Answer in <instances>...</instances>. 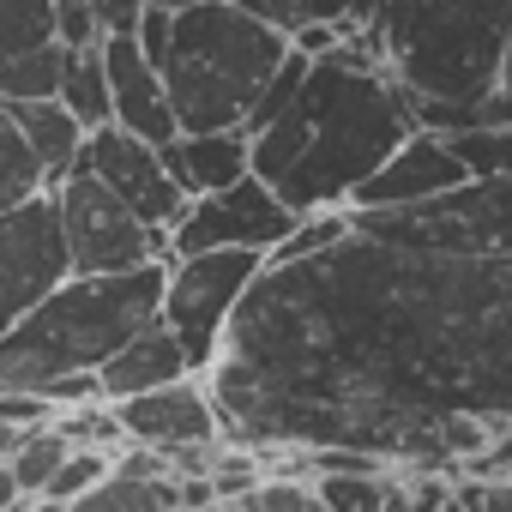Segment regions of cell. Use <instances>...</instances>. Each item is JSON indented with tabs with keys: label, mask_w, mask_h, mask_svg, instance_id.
<instances>
[{
	"label": "cell",
	"mask_w": 512,
	"mask_h": 512,
	"mask_svg": "<svg viewBox=\"0 0 512 512\" xmlns=\"http://www.w3.org/2000/svg\"><path fill=\"white\" fill-rule=\"evenodd\" d=\"M416 109L482 103L500 91L512 49V0H380L356 31Z\"/></svg>",
	"instance_id": "obj_4"
},
{
	"label": "cell",
	"mask_w": 512,
	"mask_h": 512,
	"mask_svg": "<svg viewBox=\"0 0 512 512\" xmlns=\"http://www.w3.org/2000/svg\"><path fill=\"white\" fill-rule=\"evenodd\" d=\"M163 290L169 260L115 278H67L0 338V386L43 392L67 374H103L145 326L163 320Z\"/></svg>",
	"instance_id": "obj_3"
},
{
	"label": "cell",
	"mask_w": 512,
	"mask_h": 512,
	"mask_svg": "<svg viewBox=\"0 0 512 512\" xmlns=\"http://www.w3.org/2000/svg\"><path fill=\"white\" fill-rule=\"evenodd\" d=\"M121 428H127V446H151V452H187V446H217L223 440V416H217V398L211 386L193 374L181 386H157V392H139L127 404H115Z\"/></svg>",
	"instance_id": "obj_13"
},
{
	"label": "cell",
	"mask_w": 512,
	"mask_h": 512,
	"mask_svg": "<svg viewBox=\"0 0 512 512\" xmlns=\"http://www.w3.org/2000/svg\"><path fill=\"white\" fill-rule=\"evenodd\" d=\"M91 7H97V19H103V37H133L151 0H91Z\"/></svg>",
	"instance_id": "obj_29"
},
{
	"label": "cell",
	"mask_w": 512,
	"mask_h": 512,
	"mask_svg": "<svg viewBox=\"0 0 512 512\" xmlns=\"http://www.w3.org/2000/svg\"><path fill=\"white\" fill-rule=\"evenodd\" d=\"M67 278H73V260H67L55 193H37L13 211H0V338Z\"/></svg>",
	"instance_id": "obj_10"
},
{
	"label": "cell",
	"mask_w": 512,
	"mask_h": 512,
	"mask_svg": "<svg viewBox=\"0 0 512 512\" xmlns=\"http://www.w3.org/2000/svg\"><path fill=\"white\" fill-rule=\"evenodd\" d=\"M458 506L464 512H512V476H470V482H458Z\"/></svg>",
	"instance_id": "obj_28"
},
{
	"label": "cell",
	"mask_w": 512,
	"mask_h": 512,
	"mask_svg": "<svg viewBox=\"0 0 512 512\" xmlns=\"http://www.w3.org/2000/svg\"><path fill=\"white\" fill-rule=\"evenodd\" d=\"M7 115H13V127H19V139L31 145V157H37V169H43V181L55 187V181H67L73 169H79V157H85V127H79V115L61 103V97H43V103H7Z\"/></svg>",
	"instance_id": "obj_18"
},
{
	"label": "cell",
	"mask_w": 512,
	"mask_h": 512,
	"mask_svg": "<svg viewBox=\"0 0 512 512\" xmlns=\"http://www.w3.org/2000/svg\"><path fill=\"white\" fill-rule=\"evenodd\" d=\"M296 211L260 181L247 175L223 193H205L187 205V217L169 229V260H187V253H223V247H241V253H272L296 235Z\"/></svg>",
	"instance_id": "obj_9"
},
{
	"label": "cell",
	"mask_w": 512,
	"mask_h": 512,
	"mask_svg": "<svg viewBox=\"0 0 512 512\" xmlns=\"http://www.w3.org/2000/svg\"><path fill=\"white\" fill-rule=\"evenodd\" d=\"M73 458V440L49 422V428H31L19 446H13V458H7V470L19 476V488H25V500H43L49 494V482H55V470Z\"/></svg>",
	"instance_id": "obj_22"
},
{
	"label": "cell",
	"mask_w": 512,
	"mask_h": 512,
	"mask_svg": "<svg viewBox=\"0 0 512 512\" xmlns=\"http://www.w3.org/2000/svg\"><path fill=\"white\" fill-rule=\"evenodd\" d=\"M85 133H103L115 127V97H109V67H103V43L97 49H67V67H61V91H55Z\"/></svg>",
	"instance_id": "obj_20"
},
{
	"label": "cell",
	"mask_w": 512,
	"mask_h": 512,
	"mask_svg": "<svg viewBox=\"0 0 512 512\" xmlns=\"http://www.w3.org/2000/svg\"><path fill=\"white\" fill-rule=\"evenodd\" d=\"M37 193H49V181H43L31 145L19 139L7 103H0V211H13V205H25V199H37Z\"/></svg>",
	"instance_id": "obj_23"
},
{
	"label": "cell",
	"mask_w": 512,
	"mask_h": 512,
	"mask_svg": "<svg viewBox=\"0 0 512 512\" xmlns=\"http://www.w3.org/2000/svg\"><path fill=\"white\" fill-rule=\"evenodd\" d=\"M67 49L55 37V0H0V103H43L61 91Z\"/></svg>",
	"instance_id": "obj_12"
},
{
	"label": "cell",
	"mask_w": 512,
	"mask_h": 512,
	"mask_svg": "<svg viewBox=\"0 0 512 512\" xmlns=\"http://www.w3.org/2000/svg\"><path fill=\"white\" fill-rule=\"evenodd\" d=\"M115 458H121V452H91V446H79V452L55 470V482H49V494H43V500H55V506H61V500H79V494L103 488V482L115 476Z\"/></svg>",
	"instance_id": "obj_25"
},
{
	"label": "cell",
	"mask_w": 512,
	"mask_h": 512,
	"mask_svg": "<svg viewBox=\"0 0 512 512\" xmlns=\"http://www.w3.org/2000/svg\"><path fill=\"white\" fill-rule=\"evenodd\" d=\"M290 55L296 37L235 0H199V7L175 13L163 85L181 133H247L266 85L284 73Z\"/></svg>",
	"instance_id": "obj_5"
},
{
	"label": "cell",
	"mask_w": 512,
	"mask_h": 512,
	"mask_svg": "<svg viewBox=\"0 0 512 512\" xmlns=\"http://www.w3.org/2000/svg\"><path fill=\"white\" fill-rule=\"evenodd\" d=\"M458 163L470 169V181H506L512 175V127H470V133H446Z\"/></svg>",
	"instance_id": "obj_24"
},
{
	"label": "cell",
	"mask_w": 512,
	"mask_h": 512,
	"mask_svg": "<svg viewBox=\"0 0 512 512\" xmlns=\"http://www.w3.org/2000/svg\"><path fill=\"white\" fill-rule=\"evenodd\" d=\"M470 181V169L458 163V151H452V139L446 133H428V127H416L398 151H392V163L350 199V211H398V205H422V199H440V193H458Z\"/></svg>",
	"instance_id": "obj_14"
},
{
	"label": "cell",
	"mask_w": 512,
	"mask_h": 512,
	"mask_svg": "<svg viewBox=\"0 0 512 512\" xmlns=\"http://www.w3.org/2000/svg\"><path fill=\"white\" fill-rule=\"evenodd\" d=\"M356 235L428 253H464V260H512V175L506 181H464L458 193L398 205V211H350Z\"/></svg>",
	"instance_id": "obj_6"
},
{
	"label": "cell",
	"mask_w": 512,
	"mask_h": 512,
	"mask_svg": "<svg viewBox=\"0 0 512 512\" xmlns=\"http://www.w3.org/2000/svg\"><path fill=\"white\" fill-rule=\"evenodd\" d=\"M205 386L241 452H374L392 470H452L446 422L512 428V260L356 229L308 260H266Z\"/></svg>",
	"instance_id": "obj_1"
},
{
	"label": "cell",
	"mask_w": 512,
	"mask_h": 512,
	"mask_svg": "<svg viewBox=\"0 0 512 512\" xmlns=\"http://www.w3.org/2000/svg\"><path fill=\"white\" fill-rule=\"evenodd\" d=\"M13 512H37V500H25V506H13Z\"/></svg>",
	"instance_id": "obj_34"
},
{
	"label": "cell",
	"mask_w": 512,
	"mask_h": 512,
	"mask_svg": "<svg viewBox=\"0 0 512 512\" xmlns=\"http://www.w3.org/2000/svg\"><path fill=\"white\" fill-rule=\"evenodd\" d=\"M19 440H25L19 428H7V422H0V464H7V458H13V446H19Z\"/></svg>",
	"instance_id": "obj_31"
},
{
	"label": "cell",
	"mask_w": 512,
	"mask_h": 512,
	"mask_svg": "<svg viewBox=\"0 0 512 512\" xmlns=\"http://www.w3.org/2000/svg\"><path fill=\"white\" fill-rule=\"evenodd\" d=\"M103 398L109 404H127V398H139V392H157V386H181V380H193V362H187V350H181V338L157 320V326H145L103 374Z\"/></svg>",
	"instance_id": "obj_17"
},
{
	"label": "cell",
	"mask_w": 512,
	"mask_h": 512,
	"mask_svg": "<svg viewBox=\"0 0 512 512\" xmlns=\"http://www.w3.org/2000/svg\"><path fill=\"white\" fill-rule=\"evenodd\" d=\"M55 37L61 49H97L103 43V19L91 0H55Z\"/></svg>",
	"instance_id": "obj_26"
},
{
	"label": "cell",
	"mask_w": 512,
	"mask_h": 512,
	"mask_svg": "<svg viewBox=\"0 0 512 512\" xmlns=\"http://www.w3.org/2000/svg\"><path fill=\"white\" fill-rule=\"evenodd\" d=\"M151 7H169V13H187V7H199V0H151Z\"/></svg>",
	"instance_id": "obj_32"
},
{
	"label": "cell",
	"mask_w": 512,
	"mask_h": 512,
	"mask_svg": "<svg viewBox=\"0 0 512 512\" xmlns=\"http://www.w3.org/2000/svg\"><path fill=\"white\" fill-rule=\"evenodd\" d=\"M500 91L512 97V49H506V73H500Z\"/></svg>",
	"instance_id": "obj_33"
},
{
	"label": "cell",
	"mask_w": 512,
	"mask_h": 512,
	"mask_svg": "<svg viewBox=\"0 0 512 512\" xmlns=\"http://www.w3.org/2000/svg\"><path fill=\"white\" fill-rule=\"evenodd\" d=\"M61 410L43 398V392H7V386H0V422H7V428H19V434H31V428H49Z\"/></svg>",
	"instance_id": "obj_27"
},
{
	"label": "cell",
	"mask_w": 512,
	"mask_h": 512,
	"mask_svg": "<svg viewBox=\"0 0 512 512\" xmlns=\"http://www.w3.org/2000/svg\"><path fill=\"white\" fill-rule=\"evenodd\" d=\"M13 506H25V488H19V476L0 464V512H13Z\"/></svg>",
	"instance_id": "obj_30"
},
{
	"label": "cell",
	"mask_w": 512,
	"mask_h": 512,
	"mask_svg": "<svg viewBox=\"0 0 512 512\" xmlns=\"http://www.w3.org/2000/svg\"><path fill=\"white\" fill-rule=\"evenodd\" d=\"M235 7L260 13L266 25H278V31H290V37L320 31V25H332V31L350 37V31H362V25L374 19L380 0H235Z\"/></svg>",
	"instance_id": "obj_19"
},
{
	"label": "cell",
	"mask_w": 512,
	"mask_h": 512,
	"mask_svg": "<svg viewBox=\"0 0 512 512\" xmlns=\"http://www.w3.org/2000/svg\"><path fill=\"white\" fill-rule=\"evenodd\" d=\"M416 133L410 91L380 67V55L350 31L332 55H314L296 103L253 139L260 175L296 217L350 211V199L392 163Z\"/></svg>",
	"instance_id": "obj_2"
},
{
	"label": "cell",
	"mask_w": 512,
	"mask_h": 512,
	"mask_svg": "<svg viewBox=\"0 0 512 512\" xmlns=\"http://www.w3.org/2000/svg\"><path fill=\"white\" fill-rule=\"evenodd\" d=\"M260 272H266V253H241V247L169 260L163 326L181 338V350H187V362H193L199 380L217 368L223 338H229V320H235V308L247 302V290L260 284Z\"/></svg>",
	"instance_id": "obj_7"
},
{
	"label": "cell",
	"mask_w": 512,
	"mask_h": 512,
	"mask_svg": "<svg viewBox=\"0 0 512 512\" xmlns=\"http://www.w3.org/2000/svg\"><path fill=\"white\" fill-rule=\"evenodd\" d=\"M37 512H181V488L175 482H139V476H109L103 488L79 494V500H37Z\"/></svg>",
	"instance_id": "obj_21"
},
{
	"label": "cell",
	"mask_w": 512,
	"mask_h": 512,
	"mask_svg": "<svg viewBox=\"0 0 512 512\" xmlns=\"http://www.w3.org/2000/svg\"><path fill=\"white\" fill-rule=\"evenodd\" d=\"M49 193H55V211H61L73 278H115V272H139V266L169 260V235L139 223L91 169H73Z\"/></svg>",
	"instance_id": "obj_8"
},
{
	"label": "cell",
	"mask_w": 512,
	"mask_h": 512,
	"mask_svg": "<svg viewBox=\"0 0 512 512\" xmlns=\"http://www.w3.org/2000/svg\"><path fill=\"white\" fill-rule=\"evenodd\" d=\"M103 67H109V97H115V127H127L145 145H175L181 121L163 85V67L145 55L139 37H103Z\"/></svg>",
	"instance_id": "obj_15"
},
{
	"label": "cell",
	"mask_w": 512,
	"mask_h": 512,
	"mask_svg": "<svg viewBox=\"0 0 512 512\" xmlns=\"http://www.w3.org/2000/svg\"><path fill=\"white\" fill-rule=\"evenodd\" d=\"M163 163L187 187V199H205L253 175V139L247 133H181L175 145H163Z\"/></svg>",
	"instance_id": "obj_16"
},
{
	"label": "cell",
	"mask_w": 512,
	"mask_h": 512,
	"mask_svg": "<svg viewBox=\"0 0 512 512\" xmlns=\"http://www.w3.org/2000/svg\"><path fill=\"white\" fill-rule=\"evenodd\" d=\"M79 169H91L139 223H151V229H175L181 217H187V187L169 175V163H163V145H145V139H133L127 127H103V133H91L85 139V157H79Z\"/></svg>",
	"instance_id": "obj_11"
}]
</instances>
